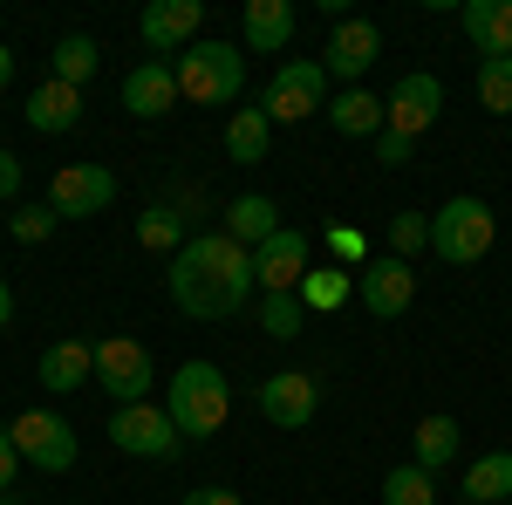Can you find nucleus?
Listing matches in <instances>:
<instances>
[{"instance_id":"40","label":"nucleus","mask_w":512,"mask_h":505,"mask_svg":"<svg viewBox=\"0 0 512 505\" xmlns=\"http://www.w3.org/2000/svg\"><path fill=\"white\" fill-rule=\"evenodd\" d=\"M7 82H14V48L0 41V89H7Z\"/></svg>"},{"instance_id":"33","label":"nucleus","mask_w":512,"mask_h":505,"mask_svg":"<svg viewBox=\"0 0 512 505\" xmlns=\"http://www.w3.org/2000/svg\"><path fill=\"white\" fill-rule=\"evenodd\" d=\"M342 294H349V273H335V267H308V280H301V301H308V314L321 308H342Z\"/></svg>"},{"instance_id":"38","label":"nucleus","mask_w":512,"mask_h":505,"mask_svg":"<svg viewBox=\"0 0 512 505\" xmlns=\"http://www.w3.org/2000/svg\"><path fill=\"white\" fill-rule=\"evenodd\" d=\"M178 505H239V492H226V485H198V492H185Z\"/></svg>"},{"instance_id":"39","label":"nucleus","mask_w":512,"mask_h":505,"mask_svg":"<svg viewBox=\"0 0 512 505\" xmlns=\"http://www.w3.org/2000/svg\"><path fill=\"white\" fill-rule=\"evenodd\" d=\"M7 328H14V287L0 280V335H7Z\"/></svg>"},{"instance_id":"8","label":"nucleus","mask_w":512,"mask_h":505,"mask_svg":"<svg viewBox=\"0 0 512 505\" xmlns=\"http://www.w3.org/2000/svg\"><path fill=\"white\" fill-rule=\"evenodd\" d=\"M96 383L110 389V403H151V383H158V362L144 342H130V335H110V342H96Z\"/></svg>"},{"instance_id":"9","label":"nucleus","mask_w":512,"mask_h":505,"mask_svg":"<svg viewBox=\"0 0 512 505\" xmlns=\"http://www.w3.org/2000/svg\"><path fill=\"white\" fill-rule=\"evenodd\" d=\"M48 205H55L62 219H96V212L117 205V171H110V164H62V171L48 178Z\"/></svg>"},{"instance_id":"20","label":"nucleus","mask_w":512,"mask_h":505,"mask_svg":"<svg viewBox=\"0 0 512 505\" xmlns=\"http://www.w3.org/2000/svg\"><path fill=\"white\" fill-rule=\"evenodd\" d=\"M458 28L478 48V62L492 55H512V0H465L458 7Z\"/></svg>"},{"instance_id":"11","label":"nucleus","mask_w":512,"mask_h":505,"mask_svg":"<svg viewBox=\"0 0 512 505\" xmlns=\"http://www.w3.org/2000/svg\"><path fill=\"white\" fill-rule=\"evenodd\" d=\"M198 21H205L198 0H151L137 14V41L151 48V62H171V55H185L198 41Z\"/></svg>"},{"instance_id":"36","label":"nucleus","mask_w":512,"mask_h":505,"mask_svg":"<svg viewBox=\"0 0 512 505\" xmlns=\"http://www.w3.org/2000/svg\"><path fill=\"white\" fill-rule=\"evenodd\" d=\"M21 478V451H14V430L0 424V499H7V485Z\"/></svg>"},{"instance_id":"23","label":"nucleus","mask_w":512,"mask_h":505,"mask_svg":"<svg viewBox=\"0 0 512 505\" xmlns=\"http://www.w3.org/2000/svg\"><path fill=\"white\" fill-rule=\"evenodd\" d=\"M458 417H444V410H431L424 424H417V437H410V465H424V471H437V465H451L458 458Z\"/></svg>"},{"instance_id":"27","label":"nucleus","mask_w":512,"mask_h":505,"mask_svg":"<svg viewBox=\"0 0 512 505\" xmlns=\"http://www.w3.org/2000/svg\"><path fill=\"white\" fill-rule=\"evenodd\" d=\"M48 62H55V82H69V89H82V82L96 76V62H103V55H96V41H89V35H62Z\"/></svg>"},{"instance_id":"4","label":"nucleus","mask_w":512,"mask_h":505,"mask_svg":"<svg viewBox=\"0 0 512 505\" xmlns=\"http://www.w3.org/2000/svg\"><path fill=\"white\" fill-rule=\"evenodd\" d=\"M492 239H499V219H492V205L472 192L444 198L431 212V253L444 267H478L485 253H492Z\"/></svg>"},{"instance_id":"14","label":"nucleus","mask_w":512,"mask_h":505,"mask_svg":"<svg viewBox=\"0 0 512 505\" xmlns=\"http://www.w3.org/2000/svg\"><path fill=\"white\" fill-rule=\"evenodd\" d=\"M355 294H362V308L376 314V321H396V314L417 301V273H410V260L376 253V260H362V267H355Z\"/></svg>"},{"instance_id":"32","label":"nucleus","mask_w":512,"mask_h":505,"mask_svg":"<svg viewBox=\"0 0 512 505\" xmlns=\"http://www.w3.org/2000/svg\"><path fill=\"white\" fill-rule=\"evenodd\" d=\"M55 226H62V212H55L48 198H41V205H21V212L7 219V233L21 239V246H48V239H55Z\"/></svg>"},{"instance_id":"26","label":"nucleus","mask_w":512,"mask_h":505,"mask_svg":"<svg viewBox=\"0 0 512 505\" xmlns=\"http://www.w3.org/2000/svg\"><path fill=\"white\" fill-rule=\"evenodd\" d=\"M253 308H260V328H267L274 342H294V335L308 328V301H301V294H260Z\"/></svg>"},{"instance_id":"28","label":"nucleus","mask_w":512,"mask_h":505,"mask_svg":"<svg viewBox=\"0 0 512 505\" xmlns=\"http://www.w3.org/2000/svg\"><path fill=\"white\" fill-rule=\"evenodd\" d=\"M383 253H390V260L431 253V212H396L390 226H383Z\"/></svg>"},{"instance_id":"5","label":"nucleus","mask_w":512,"mask_h":505,"mask_svg":"<svg viewBox=\"0 0 512 505\" xmlns=\"http://www.w3.org/2000/svg\"><path fill=\"white\" fill-rule=\"evenodd\" d=\"M260 110H267V123L321 117V110H328V69H321L315 55H294V62H280L274 82H267V96H260Z\"/></svg>"},{"instance_id":"24","label":"nucleus","mask_w":512,"mask_h":505,"mask_svg":"<svg viewBox=\"0 0 512 505\" xmlns=\"http://www.w3.org/2000/svg\"><path fill=\"white\" fill-rule=\"evenodd\" d=\"M267 151H274L267 110H260V103H253V110H233V123H226V157H233V164H260Z\"/></svg>"},{"instance_id":"29","label":"nucleus","mask_w":512,"mask_h":505,"mask_svg":"<svg viewBox=\"0 0 512 505\" xmlns=\"http://www.w3.org/2000/svg\"><path fill=\"white\" fill-rule=\"evenodd\" d=\"M383 505H437V471L396 465L390 478H383Z\"/></svg>"},{"instance_id":"7","label":"nucleus","mask_w":512,"mask_h":505,"mask_svg":"<svg viewBox=\"0 0 512 505\" xmlns=\"http://www.w3.org/2000/svg\"><path fill=\"white\" fill-rule=\"evenodd\" d=\"M14 451H21V465L48 471V478H62V471H76V424L69 417H55V410H21L14 417Z\"/></svg>"},{"instance_id":"35","label":"nucleus","mask_w":512,"mask_h":505,"mask_svg":"<svg viewBox=\"0 0 512 505\" xmlns=\"http://www.w3.org/2000/svg\"><path fill=\"white\" fill-rule=\"evenodd\" d=\"M328 246H335V260H369V239L355 233V226H335V233H328Z\"/></svg>"},{"instance_id":"42","label":"nucleus","mask_w":512,"mask_h":505,"mask_svg":"<svg viewBox=\"0 0 512 505\" xmlns=\"http://www.w3.org/2000/svg\"><path fill=\"white\" fill-rule=\"evenodd\" d=\"M465 505H472V499H465Z\"/></svg>"},{"instance_id":"37","label":"nucleus","mask_w":512,"mask_h":505,"mask_svg":"<svg viewBox=\"0 0 512 505\" xmlns=\"http://www.w3.org/2000/svg\"><path fill=\"white\" fill-rule=\"evenodd\" d=\"M0 198H21V157L0 144Z\"/></svg>"},{"instance_id":"34","label":"nucleus","mask_w":512,"mask_h":505,"mask_svg":"<svg viewBox=\"0 0 512 505\" xmlns=\"http://www.w3.org/2000/svg\"><path fill=\"white\" fill-rule=\"evenodd\" d=\"M410 151H417V144H410V137H396V130H383V137H376V164H390V171H403V164H410Z\"/></svg>"},{"instance_id":"25","label":"nucleus","mask_w":512,"mask_h":505,"mask_svg":"<svg viewBox=\"0 0 512 505\" xmlns=\"http://www.w3.org/2000/svg\"><path fill=\"white\" fill-rule=\"evenodd\" d=\"M465 499L472 505H506L512 499V451H485L465 471Z\"/></svg>"},{"instance_id":"31","label":"nucleus","mask_w":512,"mask_h":505,"mask_svg":"<svg viewBox=\"0 0 512 505\" xmlns=\"http://www.w3.org/2000/svg\"><path fill=\"white\" fill-rule=\"evenodd\" d=\"M478 103H485L492 117H512V55L478 62Z\"/></svg>"},{"instance_id":"6","label":"nucleus","mask_w":512,"mask_h":505,"mask_svg":"<svg viewBox=\"0 0 512 505\" xmlns=\"http://www.w3.org/2000/svg\"><path fill=\"white\" fill-rule=\"evenodd\" d=\"M110 444L130 451V458H151V465H171L185 451V437L164 417V403H123V410H110Z\"/></svg>"},{"instance_id":"22","label":"nucleus","mask_w":512,"mask_h":505,"mask_svg":"<svg viewBox=\"0 0 512 505\" xmlns=\"http://www.w3.org/2000/svg\"><path fill=\"white\" fill-rule=\"evenodd\" d=\"M321 117L335 123V137H383V96H369V89H342V96H328V110Z\"/></svg>"},{"instance_id":"15","label":"nucleus","mask_w":512,"mask_h":505,"mask_svg":"<svg viewBox=\"0 0 512 505\" xmlns=\"http://www.w3.org/2000/svg\"><path fill=\"white\" fill-rule=\"evenodd\" d=\"M315 410H321V383L301 376V369H274V376L260 383V417L274 430H308Z\"/></svg>"},{"instance_id":"3","label":"nucleus","mask_w":512,"mask_h":505,"mask_svg":"<svg viewBox=\"0 0 512 505\" xmlns=\"http://www.w3.org/2000/svg\"><path fill=\"white\" fill-rule=\"evenodd\" d=\"M171 76H178V96L185 103L226 110V103H239V89H246V55H239V41L198 35L185 55H171Z\"/></svg>"},{"instance_id":"13","label":"nucleus","mask_w":512,"mask_h":505,"mask_svg":"<svg viewBox=\"0 0 512 505\" xmlns=\"http://www.w3.org/2000/svg\"><path fill=\"white\" fill-rule=\"evenodd\" d=\"M308 233L301 226H280L267 246H253V280H260V294H301V280H308Z\"/></svg>"},{"instance_id":"17","label":"nucleus","mask_w":512,"mask_h":505,"mask_svg":"<svg viewBox=\"0 0 512 505\" xmlns=\"http://www.w3.org/2000/svg\"><path fill=\"white\" fill-rule=\"evenodd\" d=\"M123 110L144 123H158L178 110V76H171V62H137L130 76H123Z\"/></svg>"},{"instance_id":"21","label":"nucleus","mask_w":512,"mask_h":505,"mask_svg":"<svg viewBox=\"0 0 512 505\" xmlns=\"http://www.w3.org/2000/svg\"><path fill=\"white\" fill-rule=\"evenodd\" d=\"M219 233L239 239V246L253 253V246H267V239L280 233V205L267 192H239L233 205H226V226H219Z\"/></svg>"},{"instance_id":"10","label":"nucleus","mask_w":512,"mask_h":505,"mask_svg":"<svg viewBox=\"0 0 512 505\" xmlns=\"http://www.w3.org/2000/svg\"><path fill=\"white\" fill-rule=\"evenodd\" d=\"M376 55H383V28L362 21V14H349V21H335L321 69H328V82H342V89H362V76L376 69Z\"/></svg>"},{"instance_id":"2","label":"nucleus","mask_w":512,"mask_h":505,"mask_svg":"<svg viewBox=\"0 0 512 505\" xmlns=\"http://www.w3.org/2000/svg\"><path fill=\"white\" fill-rule=\"evenodd\" d=\"M164 417L178 424L185 444L219 437L226 417H233V383H226V369H219V362H178L171 383H164Z\"/></svg>"},{"instance_id":"41","label":"nucleus","mask_w":512,"mask_h":505,"mask_svg":"<svg viewBox=\"0 0 512 505\" xmlns=\"http://www.w3.org/2000/svg\"><path fill=\"white\" fill-rule=\"evenodd\" d=\"M0 505H21V499H0Z\"/></svg>"},{"instance_id":"30","label":"nucleus","mask_w":512,"mask_h":505,"mask_svg":"<svg viewBox=\"0 0 512 505\" xmlns=\"http://www.w3.org/2000/svg\"><path fill=\"white\" fill-rule=\"evenodd\" d=\"M137 239H144L151 253H178L192 233H185V212H178V205H151V212L137 219Z\"/></svg>"},{"instance_id":"12","label":"nucleus","mask_w":512,"mask_h":505,"mask_svg":"<svg viewBox=\"0 0 512 505\" xmlns=\"http://www.w3.org/2000/svg\"><path fill=\"white\" fill-rule=\"evenodd\" d=\"M437 117H444V82L424 76V69H417V76H403L390 96H383V130L410 137V144H417V137H424Z\"/></svg>"},{"instance_id":"18","label":"nucleus","mask_w":512,"mask_h":505,"mask_svg":"<svg viewBox=\"0 0 512 505\" xmlns=\"http://www.w3.org/2000/svg\"><path fill=\"white\" fill-rule=\"evenodd\" d=\"M35 376H41V389L48 396H69V389H82V383H96V342H48L41 349V362H35Z\"/></svg>"},{"instance_id":"1","label":"nucleus","mask_w":512,"mask_h":505,"mask_svg":"<svg viewBox=\"0 0 512 505\" xmlns=\"http://www.w3.org/2000/svg\"><path fill=\"white\" fill-rule=\"evenodd\" d=\"M171 308L192 314V321H233L239 308L260 301V280H253V253L226 233H192L171 253Z\"/></svg>"},{"instance_id":"16","label":"nucleus","mask_w":512,"mask_h":505,"mask_svg":"<svg viewBox=\"0 0 512 505\" xmlns=\"http://www.w3.org/2000/svg\"><path fill=\"white\" fill-rule=\"evenodd\" d=\"M239 41H246V55L294 48V0H246L239 7Z\"/></svg>"},{"instance_id":"19","label":"nucleus","mask_w":512,"mask_h":505,"mask_svg":"<svg viewBox=\"0 0 512 505\" xmlns=\"http://www.w3.org/2000/svg\"><path fill=\"white\" fill-rule=\"evenodd\" d=\"M21 117H28V130H41V137H69L82 123V89H69V82H41V89H28V103H21Z\"/></svg>"}]
</instances>
